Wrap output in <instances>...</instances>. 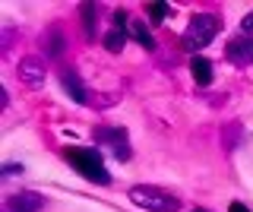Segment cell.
I'll return each instance as SVG.
<instances>
[{
    "instance_id": "obj_1",
    "label": "cell",
    "mask_w": 253,
    "mask_h": 212,
    "mask_svg": "<svg viewBox=\"0 0 253 212\" xmlns=\"http://www.w3.org/2000/svg\"><path fill=\"white\" fill-rule=\"evenodd\" d=\"M130 200L146 212H177L180 209V196H174L168 190H158V187H130Z\"/></svg>"
},
{
    "instance_id": "obj_2",
    "label": "cell",
    "mask_w": 253,
    "mask_h": 212,
    "mask_svg": "<svg viewBox=\"0 0 253 212\" xmlns=\"http://www.w3.org/2000/svg\"><path fill=\"white\" fill-rule=\"evenodd\" d=\"M67 162L73 165L85 180H92V184H111V174H108L105 162H101V155L95 152V149H70Z\"/></svg>"
},
{
    "instance_id": "obj_3",
    "label": "cell",
    "mask_w": 253,
    "mask_h": 212,
    "mask_svg": "<svg viewBox=\"0 0 253 212\" xmlns=\"http://www.w3.org/2000/svg\"><path fill=\"white\" fill-rule=\"evenodd\" d=\"M218 29H221L218 16H212V13H196V16L190 19L187 32H184V48H187V51L206 48V44H209L212 38L218 35Z\"/></svg>"
},
{
    "instance_id": "obj_4",
    "label": "cell",
    "mask_w": 253,
    "mask_h": 212,
    "mask_svg": "<svg viewBox=\"0 0 253 212\" xmlns=\"http://www.w3.org/2000/svg\"><path fill=\"white\" fill-rule=\"evenodd\" d=\"M95 143L105 146V149H111V152H114V159H121V162L130 159V139H126V133L117 130V127L98 130V133H95Z\"/></svg>"
},
{
    "instance_id": "obj_5",
    "label": "cell",
    "mask_w": 253,
    "mask_h": 212,
    "mask_svg": "<svg viewBox=\"0 0 253 212\" xmlns=\"http://www.w3.org/2000/svg\"><path fill=\"white\" fill-rule=\"evenodd\" d=\"M44 64L38 57H26V60H19V83L22 85H29V89H42L44 85Z\"/></svg>"
},
{
    "instance_id": "obj_6",
    "label": "cell",
    "mask_w": 253,
    "mask_h": 212,
    "mask_svg": "<svg viewBox=\"0 0 253 212\" xmlns=\"http://www.w3.org/2000/svg\"><path fill=\"white\" fill-rule=\"evenodd\" d=\"M42 206H44L42 193L26 190V193H16V196H10V200L3 203V212H38Z\"/></svg>"
},
{
    "instance_id": "obj_7",
    "label": "cell",
    "mask_w": 253,
    "mask_h": 212,
    "mask_svg": "<svg viewBox=\"0 0 253 212\" xmlns=\"http://www.w3.org/2000/svg\"><path fill=\"white\" fill-rule=\"evenodd\" d=\"M225 57L231 60V64H237V67L253 64V42H244V38H234V42H228Z\"/></svg>"
},
{
    "instance_id": "obj_8",
    "label": "cell",
    "mask_w": 253,
    "mask_h": 212,
    "mask_svg": "<svg viewBox=\"0 0 253 212\" xmlns=\"http://www.w3.org/2000/svg\"><path fill=\"white\" fill-rule=\"evenodd\" d=\"M60 83H63V89H67V95L73 98V101H79V105H85V101H89V95H85V85H83V80H79V76H73L67 70V73L60 76Z\"/></svg>"
},
{
    "instance_id": "obj_9",
    "label": "cell",
    "mask_w": 253,
    "mask_h": 212,
    "mask_svg": "<svg viewBox=\"0 0 253 212\" xmlns=\"http://www.w3.org/2000/svg\"><path fill=\"white\" fill-rule=\"evenodd\" d=\"M190 70H193V80L200 83V85H209V83H212V60H206V57H193Z\"/></svg>"
},
{
    "instance_id": "obj_10",
    "label": "cell",
    "mask_w": 253,
    "mask_h": 212,
    "mask_svg": "<svg viewBox=\"0 0 253 212\" xmlns=\"http://www.w3.org/2000/svg\"><path fill=\"white\" fill-rule=\"evenodd\" d=\"M126 35H133V38L142 44V48H155V42H152V35L146 32L142 19H130V26H126Z\"/></svg>"
},
{
    "instance_id": "obj_11",
    "label": "cell",
    "mask_w": 253,
    "mask_h": 212,
    "mask_svg": "<svg viewBox=\"0 0 253 212\" xmlns=\"http://www.w3.org/2000/svg\"><path fill=\"white\" fill-rule=\"evenodd\" d=\"M126 44V29H111V32L105 35V48L111 51V54H117Z\"/></svg>"
},
{
    "instance_id": "obj_12",
    "label": "cell",
    "mask_w": 253,
    "mask_h": 212,
    "mask_svg": "<svg viewBox=\"0 0 253 212\" xmlns=\"http://www.w3.org/2000/svg\"><path fill=\"white\" fill-rule=\"evenodd\" d=\"M165 16H168V3H152L149 6V19L152 22H162Z\"/></svg>"
},
{
    "instance_id": "obj_13",
    "label": "cell",
    "mask_w": 253,
    "mask_h": 212,
    "mask_svg": "<svg viewBox=\"0 0 253 212\" xmlns=\"http://www.w3.org/2000/svg\"><path fill=\"white\" fill-rule=\"evenodd\" d=\"M83 16H85V19H83V22H85V35L92 38V26H95V19H92V6H85V10H83Z\"/></svg>"
},
{
    "instance_id": "obj_14",
    "label": "cell",
    "mask_w": 253,
    "mask_h": 212,
    "mask_svg": "<svg viewBox=\"0 0 253 212\" xmlns=\"http://www.w3.org/2000/svg\"><path fill=\"white\" fill-rule=\"evenodd\" d=\"M19 165H3V177H13V174H19Z\"/></svg>"
},
{
    "instance_id": "obj_15",
    "label": "cell",
    "mask_w": 253,
    "mask_h": 212,
    "mask_svg": "<svg viewBox=\"0 0 253 212\" xmlns=\"http://www.w3.org/2000/svg\"><path fill=\"white\" fill-rule=\"evenodd\" d=\"M241 29H244V32H253V13H247V16H244Z\"/></svg>"
},
{
    "instance_id": "obj_16",
    "label": "cell",
    "mask_w": 253,
    "mask_h": 212,
    "mask_svg": "<svg viewBox=\"0 0 253 212\" xmlns=\"http://www.w3.org/2000/svg\"><path fill=\"white\" fill-rule=\"evenodd\" d=\"M228 212H250V209L241 206V203H231V206H228Z\"/></svg>"
},
{
    "instance_id": "obj_17",
    "label": "cell",
    "mask_w": 253,
    "mask_h": 212,
    "mask_svg": "<svg viewBox=\"0 0 253 212\" xmlns=\"http://www.w3.org/2000/svg\"><path fill=\"white\" fill-rule=\"evenodd\" d=\"M196 212H203V209H196Z\"/></svg>"
}]
</instances>
